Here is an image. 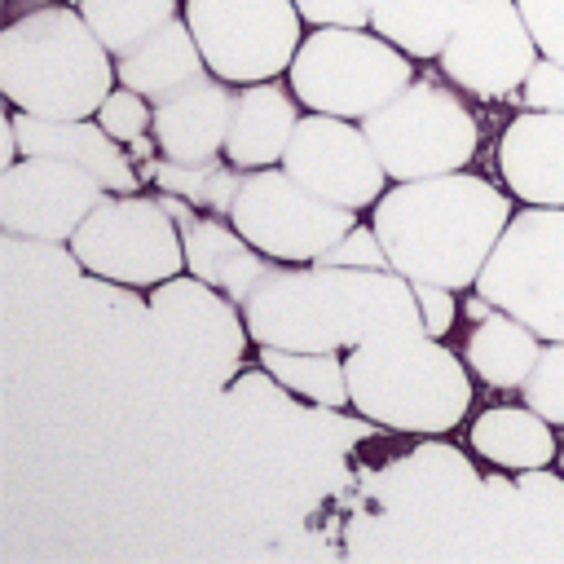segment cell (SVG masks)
<instances>
[{
	"instance_id": "6da1fadb",
	"label": "cell",
	"mask_w": 564,
	"mask_h": 564,
	"mask_svg": "<svg viewBox=\"0 0 564 564\" xmlns=\"http://www.w3.org/2000/svg\"><path fill=\"white\" fill-rule=\"evenodd\" d=\"M247 330L256 344L344 352L397 326H423L414 286L397 269L348 264H278L247 300Z\"/></svg>"
},
{
	"instance_id": "7a4b0ae2",
	"label": "cell",
	"mask_w": 564,
	"mask_h": 564,
	"mask_svg": "<svg viewBox=\"0 0 564 564\" xmlns=\"http://www.w3.org/2000/svg\"><path fill=\"white\" fill-rule=\"evenodd\" d=\"M511 198L485 181L458 172L392 181L375 203V234L397 273L410 282H441L449 291L476 286L489 251L511 225Z\"/></svg>"
},
{
	"instance_id": "3957f363",
	"label": "cell",
	"mask_w": 564,
	"mask_h": 564,
	"mask_svg": "<svg viewBox=\"0 0 564 564\" xmlns=\"http://www.w3.org/2000/svg\"><path fill=\"white\" fill-rule=\"evenodd\" d=\"M352 410L397 432L441 436L471 405V366L423 326H397L348 348Z\"/></svg>"
},
{
	"instance_id": "277c9868",
	"label": "cell",
	"mask_w": 564,
	"mask_h": 564,
	"mask_svg": "<svg viewBox=\"0 0 564 564\" xmlns=\"http://www.w3.org/2000/svg\"><path fill=\"white\" fill-rule=\"evenodd\" d=\"M115 53L79 9H35L0 35V93L9 106L48 119H88L115 88Z\"/></svg>"
},
{
	"instance_id": "5b68a950",
	"label": "cell",
	"mask_w": 564,
	"mask_h": 564,
	"mask_svg": "<svg viewBox=\"0 0 564 564\" xmlns=\"http://www.w3.org/2000/svg\"><path fill=\"white\" fill-rule=\"evenodd\" d=\"M286 75L300 106L366 119L414 79V66L410 53L375 26H313V35L300 40Z\"/></svg>"
},
{
	"instance_id": "8992f818",
	"label": "cell",
	"mask_w": 564,
	"mask_h": 564,
	"mask_svg": "<svg viewBox=\"0 0 564 564\" xmlns=\"http://www.w3.org/2000/svg\"><path fill=\"white\" fill-rule=\"evenodd\" d=\"M379 163L392 181H419L458 172L471 163L480 128L463 97L436 79H410L392 101L361 119Z\"/></svg>"
},
{
	"instance_id": "52a82bcc",
	"label": "cell",
	"mask_w": 564,
	"mask_h": 564,
	"mask_svg": "<svg viewBox=\"0 0 564 564\" xmlns=\"http://www.w3.org/2000/svg\"><path fill=\"white\" fill-rule=\"evenodd\" d=\"M476 291L542 339H564V207L524 203L489 251Z\"/></svg>"
},
{
	"instance_id": "ba28073f",
	"label": "cell",
	"mask_w": 564,
	"mask_h": 564,
	"mask_svg": "<svg viewBox=\"0 0 564 564\" xmlns=\"http://www.w3.org/2000/svg\"><path fill=\"white\" fill-rule=\"evenodd\" d=\"M70 251L79 256V269L119 286H159L185 269L181 225L159 207L154 194L141 189H106V198L75 229Z\"/></svg>"
},
{
	"instance_id": "9c48e42d",
	"label": "cell",
	"mask_w": 564,
	"mask_h": 564,
	"mask_svg": "<svg viewBox=\"0 0 564 564\" xmlns=\"http://www.w3.org/2000/svg\"><path fill=\"white\" fill-rule=\"evenodd\" d=\"M229 220L264 256L282 264H308L357 225V212L322 198L317 189H308L304 181H295L286 167L273 163V167H247Z\"/></svg>"
},
{
	"instance_id": "30bf717a",
	"label": "cell",
	"mask_w": 564,
	"mask_h": 564,
	"mask_svg": "<svg viewBox=\"0 0 564 564\" xmlns=\"http://www.w3.org/2000/svg\"><path fill=\"white\" fill-rule=\"evenodd\" d=\"M185 22L207 66L229 84L273 79L304 40L295 0H185Z\"/></svg>"
},
{
	"instance_id": "8fae6325",
	"label": "cell",
	"mask_w": 564,
	"mask_h": 564,
	"mask_svg": "<svg viewBox=\"0 0 564 564\" xmlns=\"http://www.w3.org/2000/svg\"><path fill=\"white\" fill-rule=\"evenodd\" d=\"M538 57L542 48L516 0H467L441 48V70L463 93L507 97L524 84Z\"/></svg>"
},
{
	"instance_id": "7c38bea8",
	"label": "cell",
	"mask_w": 564,
	"mask_h": 564,
	"mask_svg": "<svg viewBox=\"0 0 564 564\" xmlns=\"http://www.w3.org/2000/svg\"><path fill=\"white\" fill-rule=\"evenodd\" d=\"M101 198L106 185L88 167L53 154H22L0 172V229L26 242H70Z\"/></svg>"
},
{
	"instance_id": "4fadbf2b",
	"label": "cell",
	"mask_w": 564,
	"mask_h": 564,
	"mask_svg": "<svg viewBox=\"0 0 564 564\" xmlns=\"http://www.w3.org/2000/svg\"><path fill=\"white\" fill-rule=\"evenodd\" d=\"M282 167L304 181L308 189H317L322 198L339 203V207H375L379 194L388 189V167L379 163L361 119H344V115H322L308 110L295 123V137L282 154Z\"/></svg>"
},
{
	"instance_id": "5bb4252c",
	"label": "cell",
	"mask_w": 564,
	"mask_h": 564,
	"mask_svg": "<svg viewBox=\"0 0 564 564\" xmlns=\"http://www.w3.org/2000/svg\"><path fill=\"white\" fill-rule=\"evenodd\" d=\"M234 84L216 70L181 84L176 93L154 101V145L176 163H212L225 154L229 119H234Z\"/></svg>"
},
{
	"instance_id": "9a60e30c",
	"label": "cell",
	"mask_w": 564,
	"mask_h": 564,
	"mask_svg": "<svg viewBox=\"0 0 564 564\" xmlns=\"http://www.w3.org/2000/svg\"><path fill=\"white\" fill-rule=\"evenodd\" d=\"M150 313L185 339L194 352L216 357V361H238L247 344V313L212 282L194 273H176L159 286H150Z\"/></svg>"
},
{
	"instance_id": "2e32d148",
	"label": "cell",
	"mask_w": 564,
	"mask_h": 564,
	"mask_svg": "<svg viewBox=\"0 0 564 564\" xmlns=\"http://www.w3.org/2000/svg\"><path fill=\"white\" fill-rule=\"evenodd\" d=\"M9 123L18 132L22 154H53V159L79 163L115 194H132L145 181V176H137V167L123 154V145L93 119H48V115H26V110L13 106Z\"/></svg>"
},
{
	"instance_id": "e0dca14e",
	"label": "cell",
	"mask_w": 564,
	"mask_h": 564,
	"mask_svg": "<svg viewBox=\"0 0 564 564\" xmlns=\"http://www.w3.org/2000/svg\"><path fill=\"white\" fill-rule=\"evenodd\" d=\"M498 167L520 203L564 207V110H524L498 141Z\"/></svg>"
},
{
	"instance_id": "ac0fdd59",
	"label": "cell",
	"mask_w": 564,
	"mask_h": 564,
	"mask_svg": "<svg viewBox=\"0 0 564 564\" xmlns=\"http://www.w3.org/2000/svg\"><path fill=\"white\" fill-rule=\"evenodd\" d=\"M185 238V269L212 286H220L238 308H247V300L260 291V282L282 264L273 256H264L260 247H251L229 216L216 212H198V220H189L181 229Z\"/></svg>"
},
{
	"instance_id": "d6986e66",
	"label": "cell",
	"mask_w": 564,
	"mask_h": 564,
	"mask_svg": "<svg viewBox=\"0 0 564 564\" xmlns=\"http://www.w3.org/2000/svg\"><path fill=\"white\" fill-rule=\"evenodd\" d=\"M295 123H300L295 93H286L273 79L242 84L238 101H234V119H229L225 159L238 167H273V163H282V154L295 137Z\"/></svg>"
},
{
	"instance_id": "ffe728a7",
	"label": "cell",
	"mask_w": 564,
	"mask_h": 564,
	"mask_svg": "<svg viewBox=\"0 0 564 564\" xmlns=\"http://www.w3.org/2000/svg\"><path fill=\"white\" fill-rule=\"evenodd\" d=\"M115 70H119V84H128V88H137L141 97L159 101V97L176 93L181 84L198 79V75L212 70V66H207V57H203V48H198L189 22H185V18H172V22L159 26L150 40H141L132 53L115 57Z\"/></svg>"
},
{
	"instance_id": "44dd1931",
	"label": "cell",
	"mask_w": 564,
	"mask_h": 564,
	"mask_svg": "<svg viewBox=\"0 0 564 564\" xmlns=\"http://www.w3.org/2000/svg\"><path fill=\"white\" fill-rule=\"evenodd\" d=\"M542 335L533 326H524L520 317H511L507 308H494L489 317L471 322L467 339H463V361L471 366L476 379H485L489 388H516L529 379L538 352H542Z\"/></svg>"
},
{
	"instance_id": "7402d4cb",
	"label": "cell",
	"mask_w": 564,
	"mask_h": 564,
	"mask_svg": "<svg viewBox=\"0 0 564 564\" xmlns=\"http://www.w3.org/2000/svg\"><path fill=\"white\" fill-rule=\"evenodd\" d=\"M471 449L494 463V467H511V471H529V467H546L555 463V432L551 423L533 410V405H494L471 423Z\"/></svg>"
},
{
	"instance_id": "603a6c76",
	"label": "cell",
	"mask_w": 564,
	"mask_h": 564,
	"mask_svg": "<svg viewBox=\"0 0 564 564\" xmlns=\"http://www.w3.org/2000/svg\"><path fill=\"white\" fill-rule=\"evenodd\" d=\"M467 0H375L370 26L410 57H441Z\"/></svg>"
},
{
	"instance_id": "cb8c5ba5",
	"label": "cell",
	"mask_w": 564,
	"mask_h": 564,
	"mask_svg": "<svg viewBox=\"0 0 564 564\" xmlns=\"http://www.w3.org/2000/svg\"><path fill=\"white\" fill-rule=\"evenodd\" d=\"M260 366L295 397L313 401V405H348V361L339 352H308V348H278V344H260Z\"/></svg>"
},
{
	"instance_id": "d4e9b609",
	"label": "cell",
	"mask_w": 564,
	"mask_h": 564,
	"mask_svg": "<svg viewBox=\"0 0 564 564\" xmlns=\"http://www.w3.org/2000/svg\"><path fill=\"white\" fill-rule=\"evenodd\" d=\"M141 172H145V181H154V189H172V194L189 198L198 212H216V216H229L234 194H238V185L247 176V167H238L229 159L225 163L220 159H212V163H176L167 154L145 163Z\"/></svg>"
},
{
	"instance_id": "484cf974",
	"label": "cell",
	"mask_w": 564,
	"mask_h": 564,
	"mask_svg": "<svg viewBox=\"0 0 564 564\" xmlns=\"http://www.w3.org/2000/svg\"><path fill=\"white\" fill-rule=\"evenodd\" d=\"M75 9L115 57L132 53L141 40L176 18V0H79Z\"/></svg>"
},
{
	"instance_id": "4316f807",
	"label": "cell",
	"mask_w": 564,
	"mask_h": 564,
	"mask_svg": "<svg viewBox=\"0 0 564 564\" xmlns=\"http://www.w3.org/2000/svg\"><path fill=\"white\" fill-rule=\"evenodd\" d=\"M524 405H533L551 427H564V339H546L529 379L520 383Z\"/></svg>"
},
{
	"instance_id": "83f0119b",
	"label": "cell",
	"mask_w": 564,
	"mask_h": 564,
	"mask_svg": "<svg viewBox=\"0 0 564 564\" xmlns=\"http://www.w3.org/2000/svg\"><path fill=\"white\" fill-rule=\"evenodd\" d=\"M97 123L115 137V141H137L145 132H154V101L141 97L137 88L119 84L106 93V101L97 106Z\"/></svg>"
},
{
	"instance_id": "f1b7e54d",
	"label": "cell",
	"mask_w": 564,
	"mask_h": 564,
	"mask_svg": "<svg viewBox=\"0 0 564 564\" xmlns=\"http://www.w3.org/2000/svg\"><path fill=\"white\" fill-rule=\"evenodd\" d=\"M317 264H348V269H392L375 225H352L335 247H326L317 256Z\"/></svg>"
},
{
	"instance_id": "f546056e",
	"label": "cell",
	"mask_w": 564,
	"mask_h": 564,
	"mask_svg": "<svg viewBox=\"0 0 564 564\" xmlns=\"http://www.w3.org/2000/svg\"><path fill=\"white\" fill-rule=\"evenodd\" d=\"M520 106L529 110H564V62L560 57H538L533 70L520 84Z\"/></svg>"
},
{
	"instance_id": "4dcf8cb0",
	"label": "cell",
	"mask_w": 564,
	"mask_h": 564,
	"mask_svg": "<svg viewBox=\"0 0 564 564\" xmlns=\"http://www.w3.org/2000/svg\"><path fill=\"white\" fill-rule=\"evenodd\" d=\"M538 48L546 57H560L564 62V0H516Z\"/></svg>"
},
{
	"instance_id": "1f68e13d",
	"label": "cell",
	"mask_w": 564,
	"mask_h": 564,
	"mask_svg": "<svg viewBox=\"0 0 564 564\" xmlns=\"http://www.w3.org/2000/svg\"><path fill=\"white\" fill-rule=\"evenodd\" d=\"M308 26H370L375 0H295Z\"/></svg>"
},
{
	"instance_id": "d6a6232c",
	"label": "cell",
	"mask_w": 564,
	"mask_h": 564,
	"mask_svg": "<svg viewBox=\"0 0 564 564\" xmlns=\"http://www.w3.org/2000/svg\"><path fill=\"white\" fill-rule=\"evenodd\" d=\"M410 286H414V300H419V313H423V330L441 339L454 326V313H458L454 291L441 286V282H410Z\"/></svg>"
},
{
	"instance_id": "836d02e7",
	"label": "cell",
	"mask_w": 564,
	"mask_h": 564,
	"mask_svg": "<svg viewBox=\"0 0 564 564\" xmlns=\"http://www.w3.org/2000/svg\"><path fill=\"white\" fill-rule=\"evenodd\" d=\"M555 463H560V467H564V454H560V458H555Z\"/></svg>"
}]
</instances>
